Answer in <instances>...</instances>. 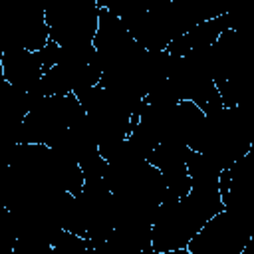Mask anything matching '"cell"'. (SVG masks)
I'll use <instances>...</instances> for the list:
<instances>
[{"label":"cell","mask_w":254,"mask_h":254,"mask_svg":"<svg viewBox=\"0 0 254 254\" xmlns=\"http://www.w3.org/2000/svg\"><path fill=\"white\" fill-rule=\"evenodd\" d=\"M83 115H85L83 105L75 93H60V95L44 97L24 117L16 133V143H42L52 147Z\"/></svg>","instance_id":"cell-1"},{"label":"cell","mask_w":254,"mask_h":254,"mask_svg":"<svg viewBox=\"0 0 254 254\" xmlns=\"http://www.w3.org/2000/svg\"><path fill=\"white\" fill-rule=\"evenodd\" d=\"M250 236L248 222L224 208L190 238L189 254H242Z\"/></svg>","instance_id":"cell-2"},{"label":"cell","mask_w":254,"mask_h":254,"mask_svg":"<svg viewBox=\"0 0 254 254\" xmlns=\"http://www.w3.org/2000/svg\"><path fill=\"white\" fill-rule=\"evenodd\" d=\"M230 28V20L226 14L218 16V18H212V20H206V22H200L196 26H192L189 32H185L183 36L175 38L167 52L171 56H177V58H183V56H189L190 52H196V50H204V48H210L220 36L224 30Z\"/></svg>","instance_id":"cell-4"},{"label":"cell","mask_w":254,"mask_h":254,"mask_svg":"<svg viewBox=\"0 0 254 254\" xmlns=\"http://www.w3.org/2000/svg\"><path fill=\"white\" fill-rule=\"evenodd\" d=\"M46 73L38 52L24 48H2L0 52V75L6 83L18 89H32Z\"/></svg>","instance_id":"cell-3"}]
</instances>
